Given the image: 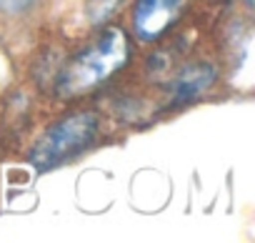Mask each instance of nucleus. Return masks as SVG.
Returning <instances> with one entry per match:
<instances>
[{"mask_svg":"<svg viewBox=\"0 0 255 243\" xmlns=\"http://www.w3.org/2000/svg\"><path fill=\"white\" fill-rule=\"evenodd\" d=\"M128 38L120 28H110L105 30L98 43H93L90 48H85L80 55H75L60 73L58 80V90L65 98L80 95L93 90L95 85L105 83L113 73H118L125 60H128Z\"/></svg>","mask_w":255,"mask_h":243,"instance_id":"f257e3e1","label":"nucleus"},{"mask_svg":"<svg viewBox=\"0 0 255 243\" xmlns=\"http://www.w3.org/2000/svg\"><path fill=\"white\" fill-rule=\"evenodd\" d=\"M98 131V118L93 113H78L70 118H63L60 123L50 126L43 138L33 146L30 153V163L38 171H48L58 163H63L65 158L80 153Z\"/></svg>","mask_w":255,"mask_h":243,"instance_id":"f03ea898","label":"nucleus"},{"mask_svg":"<svg viewBox=\"0 0 255 243\" xmlns=\"http://www.w3.org/2000/svg\"><path fill=\"white\" fill-rule=\"evenodd\" d=\"M185 0H138L133 28L143 40H158L183 13Z\"/></svg>","mask_w":255,"mask_h":243,"instance_id":"7ed1b4c3","label":"nucleus"},{"mask_svg":"<svg viewBox=\"0 0 255 243\" xmlns=\"http://www.w3.org/2000/svg\"><path fill=\"white\" fill-rule=\"evenodd\" d=\"M213 83H215V70H213V65H208V63L190 65V68H185V70L173 80V95H170V100H173L175 105L190 103V100H195L198 95H203Z\"/></svg>","mask_w":255,"mask_h":243,"instance_id":"20e7f679","label":"nucleus"},{"mask_svg":"<svg viewBox=\"0 0 255 243\" xmlns=\"http://www.w3.org/2000/svg\"><path fill=\"white\" fill-rule=\"evenodd\" d=\"M33 3H35V0H0V10H3V13H23Z\"/></svg>","mask_w":255,"mask_h":243,"instance_id":"39448f33","label":"nucleus"}]
</instances>
